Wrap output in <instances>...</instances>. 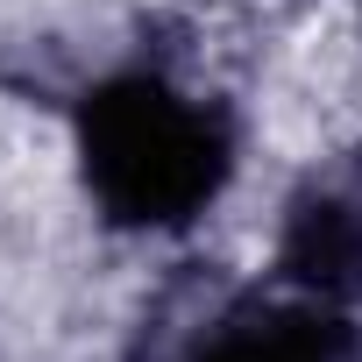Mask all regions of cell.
I'll use <instances>...</instances> for the list:
<instances>
[{
	"label": "cell",
	"mask_w": 362,
	"mask_h": 362,
	"mask_svg": "<svg viewBox=\"0 0 362 362\" xmlns=\"http://www.w3.org/2000/svg\"><path fill=\"white\" fill-rule=\"evenodd\" d=\"M78 199L107 235L185 242L242 185V107L170 57H114L64 107Z\"/></svg>",
	"instance_id": "1"
},
{
	"label": "cell",
	"mask_w": 362,
	"mask_h": 362,
	"mask_svg": "<svg viewBox=\"0 0 362 362\" xmlns=\"http://www.w3.org/2000/svg\"><path fill=\"white\" fill-rule=\"evenodd\" d=\"M149 362H362V313L256 277L214 291Z\"/></svg>",
	"instance_id": "2"
},
{
	"label": "cell",
	"mask_w": 362,
	"mask_h": 362,
	"mask_svg": "<svg viewBox=\"0 0 362 362\" xmlns=\"http://www.w3.org/2000/svg\"><path fill=\"white\" fill-rule=\"evenodd\" d=\"M263 277L362 313V142L313 156L277 192Z\"/></svg>",
	"instance_id": "3"
},
{
	"label": "cell",
	"mask_w": 362,
	"mask_h": 362,
	"mask_svg": "<svg viewBox=\"0 0 362 362\" xmlns=\"http://www.w3.org/2000/svg\"><path fill=\"white\" fill-rule=\"evenodd\" d=\"M355 15H362V0H355Z\"/></svg>",
	"instance_id": "4"
}]
</instances>
